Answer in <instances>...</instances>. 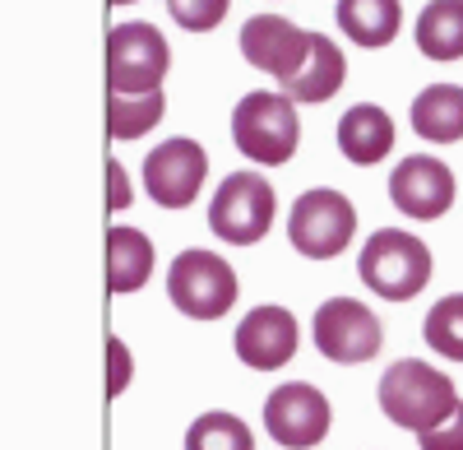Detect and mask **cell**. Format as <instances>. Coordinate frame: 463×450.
Returning <instances> with one entry per match:
<instances>
[{"label": "cell", "instance_id": "1", "mask_svg": "<svg viewBox=\"0 0 463 450\" xmlns=\"http://www.w3.org/2000/svg\"><path fill=\"white\" fill-rule=\"evenodd\" d=\"M454 408H458L454 381L445 377V371L417 362V358L394 362L380 377V414L390 418L394 427H408V432L421 436V432L440 427Z\"/></svg>", "mask_w": 463, "mask_h": 450}, {"label": "cell", "instance_id": "11", "mask_svg": "<svg viewBox=\"0 0 463 450\" xmlns=\"http://www.w3.org/2000/svg\"><path fill=\"white\" fill-rule=\"evenodd\" d=\"M241 56L255 70L274 74L279 84H288L292 74L306 65V56H311V33H301L283 14H255L241 28Z\"/></svg>", "mask_w": 463, "mask_h": 450}, {"label": "cell", "instance_id": "13", "mask_svg": "<svg viewBox=\"0 0 463 450\" xmlns=\"http://www.w3.org/2000/svg\"><path fill=\"white\" fill-rule=\"evenodd\" d=\"M297 340H301V330L288 307H255L237 325V358L250 371H279L292 362Z\"/></svg>", "mask_w": 463, "mask_h": 450}, {"label": "cell", "instance_id": "4", "mask_svg": "<svg viewBox=\"0 0 463 450\" xmlns=\"http://www.w3.org/2000/svg\"><path fill=\"white\" fill-rule=\"evenodd\" d=\"M167 65H172V47L153 24H116L107 33L111 93H158Z\"/></svg>", "mask_w": 463, "mask_h": 450}, {"label": "cell", "instance_id": "14", "mask_svg": "<svg viewBox=\"0 0 463 450\" xmlns=\"http://www.w3.org/2000/svg\"><path fill=\"white\" fill-rule=\"evenodd\" d=\"M338 148H343L347 163H362V168L366 163H380L394 148V121H390V111L375 107V102L347 107L343 121H338Z\"/></svg>", "mask_w": 463, "mask_h": 450}, {"label": "cell", "instance_id": "17", "mask_svg": "<svg viewBox=\"0 0 463 450\" xmlns=\"http://www.w3.org/2000/svg\"><path fill=\"white\" fill-rule=\"evenodd\" d=\"M412 130L431 144L463 139V89L458 84H431L412 98Z\"/></svg>", "mask_w": 463, "mask_h": 450}, {"label": "cell", "instance_id": "19", "mask_svg": "<svg viewBox=\"0 0 463 450\" xmlns=\"http://www.w3.org/2000/svg\"><path fill=\"white\" fill-rule=\"evenodd\" d=\"M417 52L431 61L463 56V0H431L417 14Z\"/></svg>", "mask_w": 463, "mask_h": 450}, {"label": "cell", "instance_id": "26", "mask_svg": "<svg viewBox=\"0 0 463 450\" xmlns=\"http://www.w3.org/2000/svg\"><path fill=\"white\" fill-rule=\"evenodd\" d=\"M107 177H111V196H107V205H111V209H126V205H130V181H126L121 163H111Z\"/></svg>", "mask_w": 463, "mask_h": 450}, {"label": "cell", "instance_id": "12", "mask_svg": "<svg viewBox=\"0 0 463 450\" xmlns=\"http://www.w3.org/2000/svg\"><path fill=\"white\" fill-rule=\"evenodd\" d=\"M390 200L399 205V214L431 223L454 205V172L431 154H412L390 172Z\"/></svg>", "mask_w": 463, "mask_h": 450}, {"label": "cell", "instance_id": "22", "mask_svg": "<svg viewBox=\"0 0 463 450\" xmlns=\"http://www.w3.org/2000/svg\"><path fill=\"white\" fill-rule=\"evenodd\" d=\"M427 344L449 358V362H463V292H449L427 311Z\"/></svg>", "mask_w": 463, "mask_h": 450}, {"label": "cell", "instance_id": "6", "mask_svg": "<svg viewBox=\"0 0 463 450\" xmlns=\"http://www.w3.org/2000/svg\"><path fill=\"white\" fill-rule=\"evenodd\" d=\"M274 209H279L274 186L260 172H232L209 205V228L232 246H255L274 223Z\"/></svg>", "mask_w": 463, "mask_h": 450}, {"label": "cell", "instance_id": "24", "mask_svg": "<svg viewBox=\"0 0 463 450\" xmlns=\"http://www.w3.org/2000/svg\"><path fill=\"white\" fill-rule=\"evenodd\" d=\"M421 450H463V404L454 408L440 427L421 432Z\"/></svg>", "mask_w": 463, "mask_h": 450}, {"label": "cell", "instance_id": "7", "mask_svg": "<svg viewBox=\"0 0 463 450\" xmlns=\"http://www.w3.org/2000/svg\"><path fill=\"white\" fill-rule=\"evenodd\" d=\"M357 233V209L343 191H306L297 205H292V218H288V237L292 246L306 255V260H334L343 255V246L353 242Z\"/></svg>", "mask_w": 463, "mask_h": 450}, {"label": "cell", "instance_id": "2", "mask_svg": "<svg viewBox=\"0 0 463 450\" xmlns=\"http://www.w3.org/2000/svg\"><path fill=\"white\" fill-rule=\"evenodd\" d=\"M362 283L384 297V302H412V297L431 283V251L421 237L403 228H380L357 260Z\"/></svg>", "mask_w": 463, "mask_h": 450}, {"label": "cell", "instance_id": "18", "mask_svg": "<svg viewBox=\"0 0 463 450\" xmlns=\"http://www.w3.org/2000/svg\"><path fill=\"white\" fill-rule=\"evenodd\" d=\"M399 0H338V28L362 47H390L399 37Z\"/></svg>", "mask_w": 463, "mask_h": 450}, {"label": "cell", "instance_id": "3", "mask_svg": "<svg viewBox=\"0 0 463 450\" xmlns=\"http://www.w3.org/2000/svg\"><path fill=\"white\" fill-rule=\"evenodd\" d=\"M232 139L246 158L279 168L301 144V117L288 93H246L232 111Z\"/></svg>", "mask_w": 463, "mask_h": 450}, {"label": "cell", "instance_id": "20", "mask_svg": "<svg viewBox=\"0 0 463 450\" xmlns=\"http://www.w3.org/2000/svg\"><path fill=\"white\" fill-rule=\"evenodd\" d=\"M163 89L158 93H111L107 102V130L111 139H139L163 121Z\"/></svg>", "mask_w": 463, "mask_h": 450}, {"label": "cell", "instance_id": "27", "mask_svg": "<svg viewBox=\"0 0 463 450\" xmlns=\"http://www.w3.org/2000/svg\"><path fill=\"white\" fill-rule=\"evenodd\" d=\"M107 5H135V0H107Z\"/></svg>", "mask_w": 463, "mask_h": 450}, {"label": "cell", "instance_id": "8", "mask_svg": "<svg viewBox=\"0 0 463 450\" xmlns=\"http://www.w3.org/2000/svg\"><path fill=\"white\" fill-rule=\"evenodd\" d=\"M311 334H316V349L329 362H347V367L371 362L384 344L380 316L366 302H353V297H329V302H320Z\"/></svg>", "mask_w": 463, "mask_h": 450}, {"label": "cell", "instance_id": "5", "mask_svg": "<svg viewBox=\"0 0 463 450\" xmlns=\"http://www.w3.org/2000/svg\"><path fill=\"white\" fill-rule=\"evenodd\" d=\"M167 297L195 321H218L237 302V274L213 251H181L167 270Z\"/></svg>", "mask_w": 463, "mask_h": 450}, {"label": "cell", "instance_id": "25", "mask_svg": "<svg viewBox=\"0 0 463 450\" xmlns=\"http://www.w3.org/2000/svg\"><path fill=\"white\" fill-rule=\"evenodd\" d=\"M107 367H111V377H107V395L116 399L126 386H130V349L121 340H107Z\"/></svg>", "mask_w": 463, "mask_h": 450}, {"label": "cell", "instance_id": "21", "mask_svg": "<svg viewBox=\"0 0 463 450\" xmlns=\"http://www.w3.org/2000/svg\"><path fill=\"white\" fill-rule=\"evenodd\" d=\"M185 450H255V436L237 414H200L185 432Z\"/></svg>", "mask_w": 463, "mask_h": 450}, {"label": "cell", "instance_id": "23", "mask_svg": "<svg viewBox=\"0 0 463 450\" xmlns=\"http://www.w3.org/2000/svg\"><path fill=\"white\" fill-rule=\"evenodd\" d=\"M227 5H232V0H167L172 19H176L181 28H190V33L218 28V24L227 19Z\"/></svg>", "mask_w": 463, "mask_h": 450}, {"label": "cell", "instance_id": "10", "mask_svg": "<svg viewBox=\"0 0 463 450\" xmlns=\"http://www.w3.org/2000/svg\"><path fill=\"white\" fill-rule=\"evenodd\" d=\"M209 177V154L195 139H167L144 158V191L163 209H185Z\"/></svg>", "mask_w": 463, "mask_h": 450}, {"label": "cell", "instance_id": "16", "mask_svg": "<svg viewBox=\"0 0 463 450\" xmlns=\"http://www.w3.org/2000/svg\"><path fill=\"white\" fill-rule=\"evenodd\" d=\"M153 274V242L139 228H107V288L111 297L144 288Z\"/></svg>", "mask_w": 463, "mask_h": 450}, {"label": "cell", "instance_id": "15", "mask_svg": "<svg viewBox=\"0 0 463 450\" xmlns=\"http://www.w3.org/2000/svg\"><path fill=\"white\" fill-rule=\"evenodd\" d=\"M347 80V61L343 52L329 43L325 33H311V56H306V65L292 74V80L283 84V93L292 102H329Z\"/></svg>", "mask_w": 463, "mask_h": 450}, {"label": "cell", "instance_id": "9", "mask_svg": "<svg viewBox=\"0 0 463 450\" xmlns=\"http://www.w3.org/2000/svg\"><path fill=\"white\" fill-rule=\"evenodd\" d=\"M329 399L306 386V381H288L264 399V427L283 450H311L329 436Z\"/></svg>", "mask_w": 463, "mask_h": 450}]
</instances>
